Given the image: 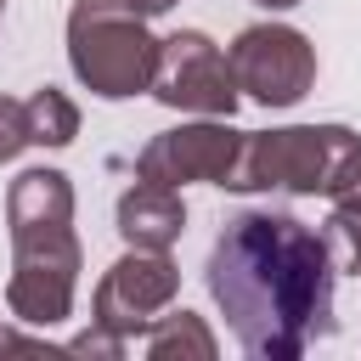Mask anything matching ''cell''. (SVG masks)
Here are the masks:
<instances>
[{
    "label": "cell",
    "instance_id": "6da1fadb",
    "mask_svg": "<svg viewBox=\"0 0 361 361\" xmlns=\"http://www.w3.org/2000/svg\"><path fill=\"white\" fill-rule=\"evenodd\" d=\"M333 259L288 209H237L203 265L214 305L254 361H293L333 333Z\"/></svg>",
    "mask_w": 361,
    "mask_h": 361
},
{
    "label": "cell",
    "instance_id": "7a4b0ae2",
    "mask_svg": "<svg viewBox=\"0 0 361 361\" xmlns=\"http://www.w3.org/2000/svg\"><path fill=\"white\" fill-rule=\"evenodd\" d=\"M11 220V282L6 310L28 327H56L73 316L79 288V237H73V186L62 169H23L6 192Z\"/></svg>",
    "mask_w": 361,
    "mask_h": 361
},
{
    "label": "cell",
    "instance_id": "3957f363",
    "mask_svg": "<svg viewBox=\"0 0 361 361\" xmlns=\"http://www.w3.org/2000/svg\"><path fill=\"white\" fill-rule=\"evenodd\" d=\"M68 62L79 85L102 102H124L152 85L158 39L130 0H73L68 11Z\"/></svg>",
    "mask_w": 361,
    "mask_h": 361
},
{
    "label": "cell",
    "instance_id": "277c9868",
    "mask_svg": "<svg viewBox=\"0 0 361 361\" xmlns=\"http://www.w3.org/2000/svg\"><path fill=\"white\" fill-rule=\"evenodd\" d=\"M355 130L344 124H288V130H248L243 152L226 175L231 192H288V197H316L327 192L344 147Z\"/></svg>",
    "mask_w": 361,
    "mask_h": 361
},
{
    "label": "cell",
    "instance_id": "5b68a950",
    "mask_svg": "<svg viewBox=\"0 0 361 361\" xmlns=\"http://www.w3.org/2000/svg\"><path fill=\"white\" fill-rule=\"evenodd\" d=\"M231 79L259 107H293L316 85V45L288 23H248L226 45Z\"/></svg>",
    "mask_w": 361,
    "mask_h": 361
},
{
    "label": "cell",
    "instance_id": "8992f818",
    "mask_svg": "<svg viewBox=\"0 0 361 361\" xmlns=\"http://www.w3.org/2000/svg\"><path fill=\"white\" fill-rule=\"evenodd\" d=\"M147 90L164 107H180V113H197V118H231L237 96H243L226 51L203 28H180V34L158 39V68H152Z\"/></svg>",
    "mask_w": 361,
    "mask_h": 361
},
{
    "label": "cell",
    "instance_id": "52a82bcc",
    "mask_svg": "<svg viewBox=\"0 0 361 361\" xmlns=\"http://www.w3.org/2000/svg\"><path fill=\"white\" fill-rule=\"evenodd\" d=\"M175 293H180V271H175L169 248H130L96 282V327H107V333L135 344L141 327L158 322Z\"/></svg>",
    "mask_w": 361,
    "mask_h": 361
},
{
    "label": "cell",
    "instance_id": "ba28073f",
    "mask_svg": "<svg viewBox=\"0 0 361 361\" xmlns=\"http://www.w3.org/2000/svg\"><path fill=\"white\" fill-rule=\"evenodd\" d=\"M243 135L248 130H231V118H197V124H175L164 135H152L135 158V175L141 180H158V186H186V180H214L226 186L237 152H243Z\"/></svg>",
    "mask_w": 361,
    "mask_h": 361
},
{
    "label": "cell",
    "instance_id": "9c48e42d",
    "mask_svg": "<svg viewBox=\"0 0 361 361\" xmlns=\"http://www.w3.org/2000/svg\"><path fill=\"white\" fill-rule=\"evenodd\" d=\"M186 231V203L180 186H158V180H135L118 197V237L130 248H169Z\"/></svg>",
    "mask_w": 361,
    "mask_h": 361
},
{
    "label": "cell",
    "instance_id": "30bf717a",
    "mask_svg": "<svg viewBox=\"0 0 361 361\" xmlns=\"http://www.w3.org/2000/svg\"><path fill=\"white\" fill-rule=\"evenodd\" d=\"M135 344H141V355H152V361H169V355H197V361H209V355L220 350L214 333L203 327V316H192V310H175V316L147 322Z\"/></svg>",
    "mask_w": 361,
    "mask_h": 361
},
{
    "label": "cell",
    "instance_id": "8fae6325",
    "mask_svg": "<svg viewBox=\"0 0 361 361\" xmlns=\"http://www.w3.org/2000/svg\"><path fill=\"white\" fill-rule=\"evenodd\" d=\"M23 107H28V141L34 147H68L79 135V107L56 85H39L34 96H23Z\"/></svg>",
    "mask_w": 361,
    "mask_h": 361
},
{
    "label": "cell",
    "instance_id": "7c38bea8",
    "mask_svg": "<svg viewBox=\"0 0 361 361\" xmlns=\"http://www.w3.org/2000/svg\"><path fill=\"white\" fill-rule=\"evenodd\" d=\"M322 243H327L333 271L361 276V209H338V203H333V214L322 220Z\"/></svg>",
    "mask_w": 361,
    "mask_h": 361
},
{
    "label": "cell",
    "instance_id": "4fadbf2b",
    "mask_svg": "<svg viewBox=\"0 0 361 361\" xmlns=\"http://www.w3.org/2000/svg\"><path fill=\"white\" fill-rule=\"evenodd\" d=\"M23 147H34L28 141V107L17 96H0V164H11Z\"/></svg>",
    "mask_w": 361,
    "mask_h": 361
},
{
    "label": "cell",
    "instance_id": "5bb4252c",
    "mask_svg": "<svg viewBox=\"0 0 361 361\" xmlns=\"http://www.w3.org/2000/svg\"><path fill=\"white\" fill-rule=\"evenodd\" d=\"M17 350H23V355H51V350H45V338H23V333L0 327V355H17Z\"/></svg>",
    "mask_w": 361,
    "mask_h": 361
},
{
    "label": "cell",
    "instance_id": "9a60e30c",
    "mask_svg": "<svg viewBox=\"0 0 361 361\" xmlns=\"http://www.w3.org/2000/svg\"><path fill=\"white\" fill-rule=\"evenodd\" d=\"M130 6H135V11H141V17H158V11H169V6H175V0H130Z\"/></svg>",
    "mask_w": 361,
    "mask_h": 361
},
{
    "label": "cell",
    "instance_id": "2e32d148",
    "mask_svg": "<svg viewBox=\"0 0 361 361\" xmlns=\"http://www.w3.org/2000/svg\"><path fill=\"white\" fill-rule=\"evenodd\" d=\"M265 11H288V6H299V0H259Z\"/></svg>",
    "mask_w": 361,
    "mask_h": 361
},
{
    "label": "cell",
    "instance_id": "e0dca14e",
    "mask_svg": "<svg viewBox=\"0 0 361 361\" xmlns=\"http://www.w3.org/2000/svg\"><path fill=\"white\" fill-rule=\"evenodd\" d=\"M0 11H6V0H0Z\"/></svg>",
    "mask_w": 361,
    "mask_h": 361
}]
</instances>
